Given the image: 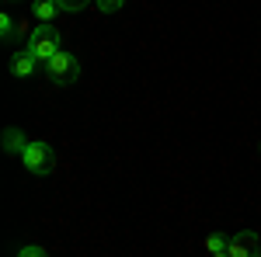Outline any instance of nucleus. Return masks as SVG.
Returning <instances> with one entry per match:
<instances>
[{"label": "nucleus", "mask_w": 261, "mask_h": 257, "mask_svg": "<svg viewBox=\"0 0 261 257\" xmlns=\"http://www.w3.org/2000/svg\"><path fill=\"white\" fill-rule=\"evenodd\" d=\"M32 56L39 63H49L56 52H60V32L53 28V24H39V28H32V35H28V45H24Z\"/></svg>", "instance_id": "nucleus-1"}, {"label": "nucleus", "mask_w": 261, "mask_h": 257, "mask_svg": "<svg viewBox=\"0 0 261 257\" xmlns=\"http://www.w3.org/2000/svg\"><path fill=\"white\" fill-rule=\"evenodd\" d=\"M18 257H49L45 254V247H39V243H28V247H21Z\"/></svg>", "instance_id": "nucleus-11"}, {"label": "nucleus", "mask_w": 261, "mask_h": 257, "mask_svg": "<svg viewBox=\"0 0 261 257\" xmlns=\"http://www.w3.org/2000/svg\"><path fill=\"white\" fill-rule=\"evenodd\" d=\"M94 4H98L101 11H108V14H112V11H122V4H125V0H94Z\"/></svg>", "instance_id": "nucleus-12"}, {"label": "nucleus", "mask_w": 261, "mask_h": 257, "mask_svg": "<svg viewBox=\"0 0 261 257\" xmlns=\"http://www.w3.org/2000/svg\"><path fill=\"white\" fill-rule=\"evenodd\" d=\"M0 39L4 42H18L21 39V28H18V21L11 18V14H0Z\"/></svg>", "instance_id": "nucleus-7"}, {"label": "nucleus", "mask_w": 261, "mask_h": 257, "mask_svg": "<svg viewBox=\"0 0 261 257\" xmlns=\"http://www.w3.org/2000/svg\"><path fill=\"white\" fill-rule=\"evenodd\" d=\"M213 257H230V254H226V250H223V254H213Z\"/></svg>", "instance_id": "nucleus-13"}, {"label": "nucleus", "mask_w": 261, "mask_h": 257, "mask_svg": "<svg viewBox=\"0 0 261 257\" xmlns=\"http://www.w3.org/2000/svg\"><path fill=\"white\" fill-rule=\"evenodd\" d=\"M7 146H11V150H14V153L21 157L28 142H24V136H18V129H7Z\"/></svg>", "instance_id": "nucleus-9"}, {"label": "nucleus", "mask_w": 261, "mask_h": 257, "mask_svg": "<svg viewBox=\"0 0 261 257\" xmlns=\"http://www.w3.org/2000/svg\"><path fill=\"white\" fill-rule=\"evenodd\" d=\"M35 66H39V60H35L28 49H21V52L11 56V73H14L18 80H28L32 73H35Z\"/></svg>", "instance_id": "nucleus-5"}, {"label": "nucleus", "mask_w": 261, "mask_h": 257, "mask_svg": "<svg viewBox=\"0 0 261 257\" xmlns=\"http://www.w3.org/2000/svg\"><path fill=\"white\" fill-rule=\"evenodd\" d=\"M60 4V11H66V14H77V11H84L91 0H56Z\"/></svg>", "instance_id": "nucleus-10"}, {"label": "nucleus", "mask_w": 261, "mask_h": 257, "mask_svg": "<svg viewBox=\"0 0 261 257\" xmlns=\"http://www.w3.org/2000/svg\"><path fill=\"white\" fill-rule=\"evenodd\" d=\"M45 77L53 80V83H60V87H66V83H73V80L81 77V63H77V56H73V52L60 49L53 60L45 63Z\"/></svg>", "instance_id": "nucleus-2"}, {"label": "nucleus", "mask_w": 261, "mask_h": 257, "mask_svg": "<svg viewBox=\"0 0 261 257\" xmlns=\"http://www.w3.org/2000/svg\"><path fill=\"white\" fill-rule=\"evenodd\" d=\"M7 4H18V0H7Z\"/></svg>", "instance_id": "nucleus-14"}, {"label": "nucleus", "mask_w": 261, "mask_h": 257, "mask_svg": "<svg viewBox=\"0 0 261 257\" xmlns=\"http://www.w3.org/2000/svg\"><path fill=\"white\" fill-rule=\"evenodd\" d=\"M21 163H24V170H32V174H49L53 167H56V157H53V146L49 142H42V139H35V142H28L24 146V153H21Z\"/></svg>", "instance_id": "nucleus-3"}, {"label": "nucleus", "mask_w": 261, "mask_h": 257, "mask_svg": "<svg viewBox=\"0 0 261 257\" xmlns=\"http://www.w3.org/2000/svg\"><path fill=\"white\" fill-rule=\"evenodd\" d=\"M226 243H230V237H223V233H209V237H205V250H209V254H223Z\"/></svg>", "instance_id": "nucleus-8"}, {"label": "nucleus", "mask_w": 261, "mask_h": 257, "mask_svg": "<svg viewBox=\"0 0 261 257\" xmlns=\"http://www.w3.org/2000/svg\"><path fill=\"white\" fill-rule=\"evenodd\" d=\"M56 14H60L56 0H32V18H39V24H53Z\"/></svg>", "instance_id": "nucleus-6"}, {"label": "nucleus", "mask_w": 261, "mask_h": 257, "mask_svg": "<svg viewBox=\"0 0 261 257\" xmlns=\"http://www.w3.org/2000/svg\"><path fill=\"white\" fill-rule=\"evenodd\" d=\"M226 254L230 257H258L261 247H258V233H237V237H230V243H226Z\"/></svg>", "instance_id": "nucleus-4"}]
</instances>
